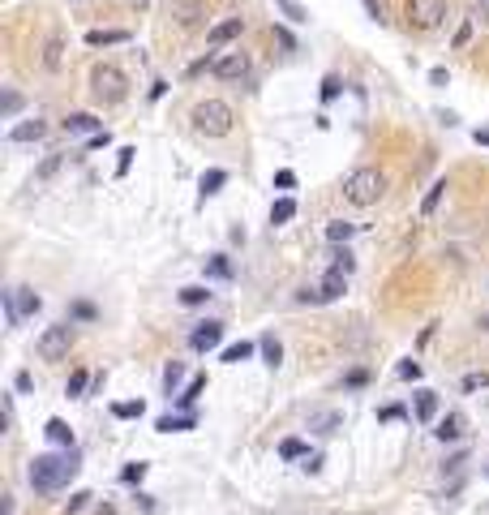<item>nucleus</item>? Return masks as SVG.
I'll return each instance as SVG.
<instances>
[{
  "label": "nucleus",
  "instance_id": "nucleus-1",
  "mask_svg": "<svg viewBox=\"0 0 489 515\" xmlns=\"http://www.w3.org/2000/svg\"><path fill=\"white\" fill-rule=\"evenodd\" d=\"M78 473H82V455H78V447H65L61 455H35V459H30V485H35L39 494H56V490H65Z\"/></svg>",
  "mask_w": 489,
  "mask_h": 515
},
{
  "label": "nucleus",
  "instance_id": "nucleus-2",
  "mask_svg": "<svg viewBox=\"0 0 489 515\" xmlns=\"http://www.w3.org/2000/svg\"><path fill=\"white\" fill-rule=\"evenodd\" d=\"M189 121H193V129H198V133H206V138H228L236 116H232V108H228L224 99H202L198 108H193V116H189Z\"/></svg>",
  "mask_w": 489,
  "mask_h": 515
},
{
  "label": "nucleus",
  "instance_id": "nucleus-3",
  "mask_svg": "<svg viewBox=\"0 0 489 515\" xmlns=\"http://www.w3.org/2000/svg\"><path fill=\"white\" fill-rule=\"evenodd\" d=\"M382 193H387V176L378 172V168H356V172L344 181V198H348L352 206H373Z\"/></svg>",
  "mask_w": 489,
  "mask_h": 515
},
{
  "label": "nucleus",
  "instance_id": "nucleus-4",
  "mask_svg": "<svg viewBox=\"0 0 489 515\" xmlns=\"http://www.w3.org/2000/svg\"><path fill=\"white\" fill-rule=\"evenodd\" d=\"M90 95H95V103H121L129 95V78L116 65H95L90 69Z\"/></svg>",
  "mask_w": 489,
  "mask_h": 515
},
{
  "label": "nucleus",
  "instance_id": "nucleus-5",
  "mask_svg": "<svg viewBox=\"0 0 489 515\" xmlns=\"http://www.w3.org/2000/svg\"><path fill=\"white\" fill-rule=\"evenodd\" d=\"M69 348H73V322H56V327H47V331L39 335V344H35V352H39L43 360H65V356H69Z\"/></svg>",
  "mask_w": 489,
  "mask_h": 515
},
{
  "label": "nucleus",
  "instance_id": "nucleus-6",
  "mask_svg": "<svg viewBox=\"0 0 489 515\" xmlns=\"http://www.w3.org/2000/svg\"><path fill=\"white\" fill-rule=\"evenodd\" d=\"M408 26L416 30H438L447 22V0H408Z\"/></svg>",
  "mask_w": 489,
  "mask_h": 515
},
{
  "label": "nucleus",
  "instance_id": "nucleus-7",
  "mask_svg": "<svg viewBox=\"0 0 489 515\" xmlns=\"http://www.w3.org/2000/svg\"><path fill=\"white\" fill-rule=\"evenodd\" d=\"M210 73L224 78V82H241L249 73V56L236 47V52H219V56H210Z\"/></svg>",
  "mask_w": 489,
  "mask_h": 515
},
{
  "label": "nucleus",
  "instance_id": "nucleus-8",
  "mask_svg": "<svg viewBox=\"0 0 489 515\" xmlns=\"http://www.w3.org/2000/svg\"><path fill=\"white\" fill-rule=\"evenodd\" d=\"M344 292H348V275L331 267V271L322 275V284H318V301H322V305H326V301H339Z\"/></svg>",
  "mask_w": 489,
  "mask_h": 515
},
{
  "label": "nucleus",
  "instance_id": "nucleus-9",
  "mask_svg": "<svg viewBox=\"0 0 489 515\" xmlns=\"http://www.w3.org/2000/svg\"><path fill=\"white\" fill-rule=\"evenodd\" d=\"M219 339H224V322H202V327L189 335V344H193L198 352H210V348H219Z\"/></svg>",
  "mask_w": 489,
  "mask_h": 515
},
{
  "label": "nucleus",
  "instance_id": "nucleus-10",
  "mask_svg": "<svg viewBox=\"0 0 489 515\" xmlns=\"http://www.w3.org/2000/svg\"><path fill=\"white\" fill-rule=\"evenodd\" d=\"M241 30H245V22H241V18H224L219 26H210V30H206V43H210V47H224V43H232Z\"/></svg>",
  "mask_w": 489,
  "mask_h": 515
},
{
  "label": "nucleus",
  "instance_id": "nucleus-11",
  "mask_svg": "<svg viewBox=\"0 0 489 515\" xmlns=\"http://www.w3.org/2000/svg\"><path fill=\"white\" fill-rule=\"evenodd\" d=\"M339 425H344V412L339 408H326V412H313V417H309V430L322 434V438H331Z\"/></svg>",
  "mask_w": 489,
  "mask_h": 515
},
{
  "label": "nucleus",
  "instance_id": "nucleus-12",
  "mask_svg": "<svg viewBox=\"0 0 489 515\" xmlns=\"http://www.w3.org/2000/svg\"><path fill=\"white\" fill-rule=\"evenodd\" d=\"M193 425H198L193 412H181V417H172V412H168V417H159V421H155V430H159V434H185V430H193Z\"/></svg>",
  "mask_w": 489,
  "mask_h": 515
},
{
  "label": "nucleus",
  "instance_id": "nucleus-13",
  "mask_svg": "<svg viewBox=\"0 0 489 515\" xmlns=\"http://www.w3.org/2000/svg\"><path fill=\"white\" fill-rule=\"evenodd\" d=\"M224 185H228V172H224V168H210V172H202V181H198V198L206 202V198L219 193Z\"/></svg>",
  "mask_w": 489,
  "mask_h": 515
},
{
  "label": "nucleus",
  "instance_id": "nucleus-14",
  "mask_svg": "<svg viewBox=\"0 0 489 515\" xmlns=\"http://www.w3.org/2000/svg\"><path fill=\"white\" fill-rule=\"evenodd\" d=\"M43 438H47L52 447H73V430H69L61 417H52V421L43 425Z\"/></svg>",
  "mask_w": 489,
  "mask_h": 515
},
{
  "label": "nucleus",
  "instance_id": "nucleus-15",
  "mask_svg": "<svg viewBox=\"0 0 489 515\" xmlns=\"http://www.w3.org/2000/svg\"><path fill=\"white\" fill-rule=\"evenodd\" d=\"M65 133H103V121H95L90 112H73L65 116Z\"/></svg>",
  "mask_w": 489,
  "mask_h": 515
},
{
  "label": "nucleus",
  "instance_id": "nucleus-16",
  "mask_svg": "<svg viewBox=\"0 0 489 515\" xmlns=\"http://www.w3.org/2000/svg\"><path fill=\"white\" fill-rule=\"evenodd\" d=\"M47 133V125L43 121H22V125H13L9 129V142H39Z\"/></svg>",
  "mask_w": 489,
  "mask_h": 515
},
{
  "label": "nucleus",
  "instance_id": "nucleus-17",
  "mask_svg": "<svg viewBox=\"0 0 489 515\" xmlns=\"http://www.w3.org/2000/svg\"><path fill=\"white\" fill-rule=\"evenodd\" d=\"M258 348H262V356H266V370H279V365H284V348H279L275 335H262Z\"/></svg>",
  "mask_w": 489,
  "mask_h": 515
},
{
  "label": "nucleus",
  "instance_id": "nucleus-18",
  "mask_svg": "<svg viewBox=\"0 0 489 515\" xmlns=\"http://www.w3.org/2000/svg\"><path fill=\"white\" fill-rule=\"evenodd\" d=\"M438 408H442V399L433 391H416V417L421 421H433V417H438Z\"/></svg>",
  "mask_w": 489,
  "mask_h": 515
},
{
  "label": "nucleus",
  "instance_id": "nucleus-19",
  "mask_svg": "<svg viewBox=\"0 0 489 515\" xmlns=\"http://www.w3.org/2000/svg\"><path fill=\"white\" fill-rule=\"evenodd\" d=\"M433 434H438L442 442H455V438L464 434V417H459V412H447V417L438 421V430H433Z\"/></svg>",
  "mask_w": 489,
  "mask_h": 515
},
{
  "label": "nucleus",
  "instance_id": "nucleus-20",
  "mask_svg": "<svg viewBox=\"0 0 489 515\" xmlns=\"http://www.w3.org/2000/svg\"><path fill=\"white\" fill-rule=\"evenodd\" d=\"M292 215H296V202H292V198H279V202H270V228L288 224Z\"/></svg>",
  "mask_w": 489,
  "mask_h": 515
},
{
  "label": "nucleus",
  "instance_id": "nucleus-21",
  "mask_svg": "<svg viewBox=\"0 0 489 515\" xmlns=\"http://www.w3.org/2000/svg\"><path fill=\"white\" fill-rule=\"evenodd\" d=\"M202 391H206V374H198V378H189V387H185V391L176 395V408H185V412H189V408H193V399H198Z\"/></svg>",
  "mask_w": 489,
  "mask_h": 515
},
{
  "label": "nucleus",
  "instance_id": "nucleus-22",
  "mask_svg": "<svg viewBox=\"0 0 489 515\" xmlns=\"http://www.w3.org/2000/svg\"><path fill=\"white\" fill-rule=\"evenodd\" d=\"M447 189H451L447 181H433V185H429V193L421 198V215H433V211H438V202H442V193H447Z\"/></svg>",
  "mask_w": 489,
  "mask_h": 515
},
{
  "label": "nucleus",
  "instance_id": "nucleus-23",
  "mask_svg": "<svg viewBox=\"0 0 489 515\" xmlns=\"http://www.w3.org/2000/svg\"><path fill=\"white\" fill-rule=\"evenodd\" d=\"M253 348H258V344H249V339L228 344V348H224V365H241V360H249V356H253Z\"/></svg>",
  "mask_w": 489,
  "mask_h": 515
},
{
  "label": "nucleus",
  "instance_id": "nucleus-24",
  "mask_svg": "<svg viewBox=\"0 0 489 515\" xmlns=\"http://www.w3.org/2000/svg\"><path fill=\"white\" fill-rule=\"evenodd\" d=\"M125 39H129L125 30H90V35H86L90 47H112V43H125Z\"/></svg>",
  "mask_w": 489,
  "mask_h": 515
},
{
  "label": "nucleus",
  "instance_id": "nucleus-25",
  "mask_svg": "<svg viewBox=\"0 0 489 515\" xmlns=\"http://www.w3.org/2000/svg\"><path fill=\"white\" fill-rule=\"evenodd\" d=\"M181 382H185V365H181V360H168V370H163V391L176 395Z\"/></svg>",
  "mask_w": 489,
  "mask_h": 515
},
{
  "label": "nucleus",
  "instance_id": "nucleus-26",
  "mask_svg": "<svg viewBox=\"0 0 489 515\" xmlns=\"http://www.w3.org/2000/svg\"><path fill=\"white\" fill-rule=\"evenodd\" d=\"M61 52H65V43H61V39H47V47H43V69H47V73H56V69H61Z\"/></svg>",
  "mask_w": 489,
  "mask_h": 515
},
{
  "label": "nucleus",
  "instance_id": "nucleus-27",
  "mask_svg": "<svg viewBox=\"0 0 489 515\" xmlns=\"http://www.w3.org/2000/svg\"><path fill=\"white\" fill-rule=\"evenodd\" d=\"M0 301H5V322H9V331L22 322V309H18V292L13 288H5V292H0Z\"/></svg>",
  "mask_w": 489,
  "mask_h": 515
},
{
  "label": "nucleus",
  "instance_id": "nucleus-28",
  "mask_svg": "<svg viewBox=\"0 0 489 515\" xmlns=\"http://www.w3.org/2000/svg\"><path fill=\"white\" fill-rule=\"evenodd\" d=\"M13 292H18V309H22V318H26V314H39V309H43L39 292H30V288H13Z\"/></svg>",
  "mask_w": 489,
  "mask_h": 515
},
{
  "label": "nucleus",
  "instance_id": "nucleus-29",
  "mask_svg": "<svg viewBox=\"0 0 489 515\" xmlns=\"http://www.w3.org/2000/svg\"><path fill=\"white\" fill-rule=\"evenodd\" d=\"M86 382H90V374H86V370H73V374H69V382H65V395H69V399H82Z\"/></svg>",
  "mask_w": 489,
  "mask_h": 515
},
{
  "label": "nucleus",
  "instance_id": "nucleus-30",
  "mask_svg": "<svg viewBox=\"0 0 489 515\" xmlns=\"http://www.w3.org/2000/svg\"><path fill=\"white\" fill-rule=\"evenodd\" d=\"M275 5L284 9V18H288V22H309V9L301 5V0H275Z\"/></svg>",
  "mask_w": 489,
  "mask_h": 515
},
{
  "label": "nucleus",
  "instance_id": "nucleus-31",
  "mask_svg": "<svg viewBox=\"0 0 489 515\" xmlns=\"http://www.w3.org/2000/svg\"><path fill=\"white\" fill-rule=\"evenodd\" d=\"M206 275H215V279H232V262H228L224 253H215L210 262H206Z\"/></svg>",
  "mask_w": 489,
  "mask_h": 515
},
{
  "label": "nucleus",
  "instance_id": "nucleus-32",
  "mask_svg": "<svg viewBox=\"0 0 489 515\" xmlns=\"http://www.w3.org/2000/svg\"><path fill=\"white\" fill-rule=\"evenodd\" d=\"M352 232H356V224H344V219H335V224H326V241H331V245L348 241Z\"/></svg>",
  "mask_w": 489,
  "mask_h": 515
},
{
  "label": "nucleus",
  "instance_id": "nucleus-33",
  "mask_svg": "<svg viewBox=\"0 0 489 515\" xmlns=\"http://www.w3.org/2000/svg\"><path fill=\"white\" fill-rule=\"evenodd\" d=\"M210 301V292L202 288V284H189V288H181V305H206Z\"/></svg>",
  "mask_w": 489,
  "mask_h": 515
},
{
  "label": "nucleus",
  "instance_id": "nucleus-34",
  "mask_svg": "<svg viewBox=\"0 0 489 515\" xmlns=\"http://www.w3.org/2000/svg\"><path fill=\"white\" fill-rule=\"evenodd\" d=\"M112 412H116L121 421H133V417H142V412H146V404H142V399H129V404H116Z\"/></svg>",
  "mask_w": 489,
  "mask_h": 515
},
{
  "label": "nucleus",
  "instance_id": "nucleus-35",
  "mask_svg": "<svg viewBox=\"0 0 489 515\" xmlns=\"http://www.w3.org/2000/svg\"><path fill=\"white\" fill-rule=\"evenodd\" d=\"M279 455H284V459H305L309 451H305L301 438H284V442H279Z\"/></svg>",
  "mask_w": 489,
  "mask_h": 515
},
{
  "label": "nucleus",
  "instance_id": "nucleus-36",
  "mask_svg": "<svg viewBox=\"0 0 489 515\" xmlns=\"http://www.w3.org/2000/svg\"><path fill=\"white\" fill-rule=\"evenodd\" d=\"M176 13H181V22H185V26H193V22H198V13H202V5H198V0H181Z\"/></svg>",
  "mask_w": 489,
  "mask_h": 515
},
{
  "label": "nucleus",
  "instance_id": "nucleus-37",
  "mask_svg": "<svg viewBox=\"0 0 489 515\" xmlns=\"http://www.w3.org/2000/svg\"><path fill=\"white\" fill-rule=\"evenodd\" d=\"M18 108H22V95H13V90H5V103H0V116H5V121H9V116H13Z\"/></svg>",
  "mask_w": 489,
  "mask_h": 515
},
{
  "label": "nucleus",
  "instance_id": "nucleus-38",
  "mask_svg": "<svg viewBox=\"0 0 489 515\" xmlns=\"http://www.w3.org/2000/svg\"><path fill=\"white\" fill-rule=\"evenodd\" d=\"M339 78H322V103H331V99H339Z\"/></svg>",
  "mask_w": 489,
  "mask_h": 515
},
{
  "label": "nucleus",
  "instance_id": "nucleus-39",
  "mask_svg": "<svg viewBox=\"0 0 489 515\" xmlns=\"http://www.w3.org/2000/svg\"><path fill=\"white\" fill-rule=\"evenodd\" d=\"M331 258H335V262H331L335 271H344V275H352V253H348V249H335Z\"/></svg>",
  "mask_w": 489,
  "mask_h": 515
},
{
  "label": "nucleus",
  "instance_id": "nucleus-40",
  "mask_svg": "<svg viewBox=\"0 0 489 515\" xmlns=\"http://www.w3.org/2000/svg\"><path fill=\"white\" fill-rule=\"evenodd\" d=\"M146 468H150V464H129V468H125V473H121V477H125V481H129V485H138V481H142V477H146Z\"/></svg>",
  "mask_w": 489,
  "mask_h": 515
},
{
  "label": "nucleus",
  "instance_id": "nucleus-41",
  "mask_svg": "<svg viewBox=\"0 0 489 515\" xmlns=\"http://www.w3.org/2000/svg\"><path fill=\"white\" fill-rule=\"evenodd\" d=\"M56 168H61V154H52V159H43V168L35 172V181H47V176L56 172Z\"/></svg>",
  "mask_w": 489,
  "mask_h": 515
},
{
  "label": "nucleus",
  "instance_id": "nucleus-42",
  "mask_svg": "<svg viewBox=\"0 0 489 515\" xmlns=\"http://www.w3.org/2000/svg\"><path fill=\"white\" fill-rule=\"evenodd\" d=\"M86 498H90V494H86V490H82V494H73V498H69V502H65V515H78V511H82V507H86Z\"/></svg>",
  "mask_w": 489,
  "mask_h": 515
},
{
  "label": "nucleus",
  "instance_id": "nucleus-43",
  "mask_svg": "<svg viewBox=\"0 0 489 515\" xmlns=\"http://www.w3.org/2000/svg\"><path fill=\"white\" fill-rule=\"evenodd\" d=\"M133 154H138L133 146H125V150H121V164H116V176H125V172H129V164H133Z\"/></svg>",
  "mask_w": 489,
  "mask_h": 515
},
{
  "label": "nucleus",
  "instance_id": "nucleus-44",
  "mask_svg": "<svg viewBox=\"0 0 489 515\" xmlns=\"http://www.w3.org/2000/svg\"><path fill=\"white\" fill-rule=\"evenodd\" d=\"M395 417H404V404H387L382 412H378V421H395Z\"/></svg>",
  "mask_w": 489,
  "mask_h": 515
},
{
  "label": "nucleus",
  "instance_id": "nucleus-45",
  "mask_svg": "<svg viewBox=\"0 0 489 515\" xmlns=\"http://www.w3.org/2000/svg\"><path fill=\"white\" fill-rule=\"evenodd\" d=\"M476 387H489V374H468L464 378V391H476Z\"/></svg>",
  "mask_w": 489,
  "mask_h": 515
},
{
  "label": "nucleus",
  "instance_id": "nucleus-46",
  "mask_svg": "<svg viewBox=\"0 0 489 515\" xmlns=\"http://www.w3.org/2000/svg\"><path fill=\"white\" fill-rule=\"evenodd\" d=\"M399 378H421V365L416 360H399Z\"/></svg>",
  "mask_w": 489,
  "mask_h": 515
},
{
  "label": "nucleus",
  "instance_id": "nucleus-47",
  "mask_svg": "<svg viewBox=\"0 0 489 515\" xmlns=\"http://www.w3.org/2000/svg\"><path fill=\"white\" fill-rule=\"evenodd\" d=\"M275 185H279V189H292V185H296V172H288V168L275 172Z\"/></svg>",
  "mask_w": 489,
  "mask_h": 515
},
{
  "label": "nucleus",
  "instance_id": "nucleus-48",
  "mask_svg": "<svg viewBox=\"0 0 489 515\" xmlns=\"http://www.w3.org/2000/svg\"><path fill=\"white\" fill-rule=\"evenodd\" d=\"M365 9H369L373 22H387V18H382V0H365Z\"/></svg>",
  "mask_w": 489,
  "mask_h": 515
},
{
  "label": "nucleus",
  "instance_id": "nucleus-49",
  "mask_svg": "<svg viewBox=\"0 0 489 515\" xmlns=\"http://www.w3.org/2000/svg\"><path fill=\"white\" fill-rule=\"evenodd\" d=\"M468 39H472V22H464V26H459V30H455V47H464V43H468Z\"/></svg>",
  "mask_w": 489,
  "mask_h": 515
},
{
  "label": "nucleus",
  "instance_id": "nucleus-50",
  "mask_svg": "<svg viewBox=\"0 0 489 515\" xmlns=\"http://www.w3.org/2000/svg\"><path fill=\"white\" fill-rule=\"evenodd\" d=\"M107 142H112V133H107V129H103V133H90V150H99V146H107Z\"/></svg>",
  "mask_w": 489,
  "mask_h": 515
},
{
  "label": "nucleus",
  "instance_id": "nucleus-51",
  "mask_svg": "<svg viewBox=\"0 0 489 515\" xmlns=\"http://www.w3.org/2000/svg\"><path fill=\"white\" fill-rule=\"evenodd\" d=\"M275 39H279V43H284V47H288V52H292V47H296V39H292V35H288V30H284V26H275Z\"/></svg>",
  "mask_w": 489,
  "mask_h": 515
},
{
  "label": "nucleus",
  "instance_id": "nucleus-52",
  "mask_svg": "<svg viewBox=\"0 0 489 515\" xmlns=\"http://www.w3.org/2000/svg\"><path fill=\"white\" fill-rule=\"evenodd\" d=\"M73 314H78V318H95V305H86V301H78V305H73Z\"/></svg>",
  "mask_w": 489,
  "mask_h": 515
},
{
  "label": "nucleus",
  "instance_id": "nucleus-53",
  "mask_svg": "<svg viewBox=\"0 0 489 515\" xmlns=\"http://www.w3.org/2000/svg\"><path fill=\"white\" fill-rule=\"evenodd\" d=\"M429 82H433V86H447V82H451V73H447V69H433V73H429Z\"/></svg>",
  "mask_w": 489,
  "mask_h": 515
},
{
  "label": "nucleus",
  "instance_id": "nucleus-54",
  "mask_svg": "<svg viewBox=\"0 0 489 515\" xmlns=\"http://www.w3.org/2000/svg\"><path fill=\"white\" fill-rule=\"evenodd\" d=\"M305 473H322V455H305Z\"/></svg>",
  "mask_w": 489,
  "mask_h": 515
},
{
  "label": "nucleus",
  "instance_id": "nucleus-55",
  "mask_svg": "<svg viewBox=\"0 0 489 515\" xmlns=\"http://www.w3.org/2000/svg\"><path fill=\"white\" fill-rule=\"evenodd\" d=\"M476 142H481V146H489V129H476Z\"/></svg>",
  "mask_w": 489,
  "mask_h": 515
},
{
  "label": "nucleus",
  "instance_id": "nucleus-56",
  "mask_svg": "<svg viewBox=\"0 0 489 515\" xmlns=\"http://www.w3.org/2000/svg\"><path fill=\"white\" fill-rule=\"evenodd\" d=\"M5 515H13V498L9 494H5Z\"/></svg>",
  "mask_w": 489,
  "mask_h": 515
},
{
  "label": "nucleus",
  "instance_id": "nucleus-57",
  "mask_svg": "<svg viewBox=\"0 0 489 515\" xmlns=\"http://www.w3.org/2000/svg\"><path fill=\"white\" fill-rule=\"evenodd\" d=\"M481 327H485V331H489V318H485V322H481Z\"/></svg>",
  "mask_w": 489,
  "mask_h": 515
},
{
  "label": "nucleus",
  "instance_id": "nucleus-58",
  "mask_svg": "<svg viewBox=\"0 0 489 515\" xmlns=\"http://www.w3.org/2000/svg\"><path fill=\"white\" fill-rule=\"evenodd\" d=\"M485 477H489V464H485Z\"/></svg>",
  "mask_w": 489,
  "mask_h": 515
}]
</instances>
